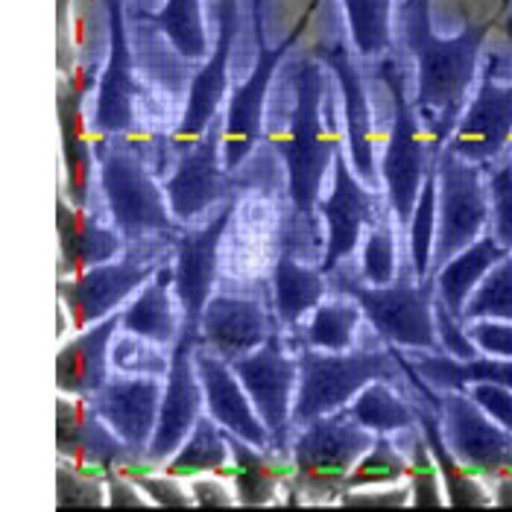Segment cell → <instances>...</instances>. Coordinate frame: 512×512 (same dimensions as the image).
Instances as JSON below:
<instances>
[{
    "label": "cell",
    "instance_id": "obj_1",
    "mask_svg": "<svg viewBox=\"0 0 512 512\" xmlns=\"http://www.w3.org/2000/svg\"><path fill=\"white\" fill-rule=\"evenodd\" d=\"M507 12H510V0H501V9L480 24H472L469 12H463L466 18L463 33H457L454 39H442L436 36L431 24V0H398L395 9L398 41L416 65L413 103L422 112L439 147L448 144L457 120L463 115V106L477 77L483 41L501 18H507Z\"/></svg>",
    "mask_w": 512,
    "mask_h": 512
},
{
    "label": "cell",
    "instance_id": "obj_2",
    "mask_svg": "<svg viewBox=\"0 0 512 512\" xmlns=\"http://www.w3.org/2000/svg\"><path fill=\"white\" fill-rule=\"evenodd\" d=\"M293 109L284 132L273 141L287 173V197L293 208L296 226H314V211L319 202L322 176L334 167V158L343 147L337 126V97L328 88L322 62L308 56L290 68Z\"/></svg>",
    "mask_w": 512,
    "mask_h": 512
},
{
    "label": "cell",
    "instance_id": "obj_3",
    "mask_svg": "<svg viewBox=\"0 0 512 512\" xmlns=\"http://www.w3.org/2000/svg\"><path fill=\"white\" fill-rule=\"evenodd\" d=\"M299 387L293 398V428H305L319 416L337 413L355 401L363 387L372 381H390L410 398V387L401 363L395 360L393 346H369V340L349 352H322L305 346L299 352Z\"/></svg>",
    "mask_w": 512,
    "mask_h": 512
},
{
    "label": "cell",
    "instance_id": "obj_4",
    "mask_svg": "<svg viewBox=\"0 0 512 512\" xmlns=\"http://www.w3.org/2000/svg\"><path fill=\"white\" fill-rule=\"evenodd\" d=\"M375 77L384 82V88L390 94V112H393L381 176L387 185V199H390L395 223L401 232H407L419 194H422V185H425V176L436 164V156L442 153V147L434 141L413 97H407V74L395 53L381 56Z\"/></svg>",
    "mask_w": 512,
    "mask_h": 512
},
{
    "label": "cell",
    "instance_id": "obj_5",
    "mask_svg": "<svg viewBox=\"0 0 512 512\" xmlns=\"http://www.w3.org/2000/svg\"><path fill=\"white\" fill-rule=\"evenodd\" d=\"M334 293L352 296L363 308V316L375 328L381 343H390L407 352H442L436 334V276L419 281L413 267L407 264L401 278L393 284H366L360 273L352 276L343 264L328 273Z\"/></svg>",
    "mask_w": 512,
    "mask_h": 512
},
{
    "label": "cell",
    "instance_id": "obj_6",
    "mask_svg": "<svg viewBox=\"0 0 512 512\" xmlns=\"http://www.w3.org/2000/svg\"><path fill=\"white\" fill-rule=\"evenodd\" d=\"M97 170L106 208L126 246H141L161 235H179L167 191L158 185L144 158L126 144H97Z\"/></svg>",
    "mask_w": 512,
    "mask_h": 512
},
{
    "label": "cell",
    "instance_id": "obj_7",
    "mask_svg": "<svg viewBox=\"0 0 512 512\" xmlns=\"http://www.w3.org/2000/svg\"><path fill=\"white\" fill-rule=\"evenodd\" d=\"M375 436L378 434L357 422L349 407L299 428V436L290 445L293 483L299 495H308L311 507H328V501L340 504L349 474L357 460L375 445Z\"/></svg>",
    "mask_w": 512,
    "mask_h": 512
},
{
    "label": "cell",
    "instance_id": "obj_8",
    "mask_svg": "<svg viewBox=\"0 0 512 512\" xmlns=\"http://www.w3.org/2000/svg\"><path fill=\"white\" fill-rule=\"evenodd\" d=\"M319 0H311L308 9L302 12L299 24L278 41L276 47L267 44V0H252V33H255V65L252 74L243 85H237L235 94L229 97L226 109V126H223V167L229 173H237L243 161L252 156V150L264 138V97L270 91V82L276 79L284 56L296 47V41L305 36L311 18H314Z\"/></svg>",
    "mask_w": 512,
    "mask_h": 512
},
{
    "label": "cell",
    "instance_id": "obj_9",
    "mask_svg": "<svg viewBox=\"0 0 512 512\" xmlns=\"http://www.w3.org/2000/svg\"><path fill=\"white\" fill-rule=\"evenodd\" d=\"M486 164L451 153L442 147L436 158L439 202H436V240L431 258V276H436L454 255L472 246L492 223L489 182H483Z\"/></svg>",
    "mask_w": 512,
    "mask_h": 512
},
{
    "label": "cell",
    "instance_id": "obj_10",
    "mask_svg": "<svg viewBox=\"0 0 512 512\" xmlns=\"http://www.w3.org/2000/svg\"><path fill=\"white\" fill-rule=\"evenodd\" d=\"M223 126H226V112L211 120L205 135L199 138L194 147L182 150L176 170L164 182L170 211L179 223H191L197 214L208 211L217 202L240 199L252 182L237 179L223 167Z\"/></svg>",
    "mask_w": 512,
    "mask_h": 512
},
{
    "label": "cell",
    "instance_id": "obj_11",
    "mask_svg": "<svg viewBox=\"0 0 512 512\" xmlns=\"http://www.w3.org/2000/svg\"><path fill=\"white\" fill-rule=\"evenodd\" d=\"M281 328L284 325L278 322L270 340L252 355L232 360V369L273 436V451H290L293 398L299 387V357L287 352Z\"/></svg>",
    "mask_w": 512,
    "mask_h": 512
},
{
    "label": "cell",
    "instance_id": "obj_12",
    "mask_svg": "<svg viewBox=\"0 0 512 512\" xmlns=\"http://www.w3.org/2000/svg\"><path fill=\"white\" fill-rule=\"evenodd\" d=\"M161 264L164 261H158L156 255H135V246H129V252L120 261L94 264L79 276H59L56 293L68 308L74 328L82 331L123 311L129 299L156 276Z\"/></svg>",
    "mask_w": 512,
    "mask_h": 512
},
{
    "label": "cell",
    "instance_id": "obj_13",
    "mask_svg": "<svg viewBox=\"0 0 512 512\" xmlns=\"http://www.w3.org/2000/svg\"><path fill=\"white\" fill-rule=\"evenodd\" d=\"M202 343L199 328L182 325L176 346L170 349V369L164 378V398L158 428L144 460L156 472L164 466L194 431L197 419L205 413V390L197 372V349Z\"/></svg>",
    "mask_w": 512,
    "mask_h": 512
},
{
    "label": "cell",
    "instance_id": "obj_14",
    "mask_svg": "<svg viewBox=\"0 0 512 512\" xmlns=\"http://www.w3.org/2000/svg\"><path fill=\"white\" fill-rule=\"evenodd\" d=\"M106 6V65L97 79V100L91 135L97 144H106L118 135H126L135 126V103L147 100V91L135 79V56L129 50L126 36V3L123 0H103Z\"/></svg>",
    "mask_w": 512,
    "mask_h": 512
},
{
    "label": "cell",
    "instance_id": "obj_15",
    "mask_svg": "<svg viewBox=\"0 0 512 512\" xmlns=\"http://www.w3.org/2000/svg\"><path fill=\"white\" fill-rule=\"evenodd\" d=\"M390 208V199L381 191L369 188L352 167V158L346 161V150L340 147V153L334 158V188L331 197L316 202V214L325 217L328 223V243L322 252V273H334L340 264H346L355 255L360 232L366 226H375Z\"/></svg>",
    "mask_w": 512,
    "mask_h": 512
},
{
    "label": "cell",
    "instance_id": "obj_16",
    "mask_svg": "<svg viewBox=\"0 0 512 512\" xmlns=\"http://www.w3.org/2000/svg\"><path fill=\"white\" fill-rule=\"evenodd\" d=\"M504 30L512 44V15L504 21ZM498 68H501V59L489 53L480 71L477 94L472 97L469 109L460 115L445 144L451 153L477 161V164L495 161L507 150L512 138V82L501 85Z\"/></svg>",
    "mask_w": 512,
    "mask_h": 512
},
{
    "label": "cell",
    "instance_id": "obj_17",
    "mask_svg": "<svg viewBox=\"0 0 512 512\" xmlns=\"http://www.w3.org/2000/svg\"><path fill=\"white\" fill-rule=\"evenodd\" d=\"M237 3L240 0H220V6H217V41H214V50L205 59V65L191 77L185 112H182L179 123L173 126V132L167 135V144L176 153L194 147L199 138L205 135V129L211 126V120L220 115V106H223L226 91H229V62H232L237 27H240Z\"/></svg>",
    "mask_w": 512,
    "mask_h": 512
},
{
    "label": "cell",
    "instance_id": "obj_18",
    "mask_svg": "<svg viewBox=\"0 0 512 512\" xmlns=\"http://www.w3.org/2000/svg\"><path fill=\"white\" fill-rule=\"evenodd\" d=\"M240 199H229L220 211L194 232H179L173 249V293L182 311V325L199 328L208 299L214 296L217 281V252L226 237Z\"/></svg>",
    "mask_w": 512,
    "mask_h": 512
},
{
    "label": "cell",
    "instance_id": "obj_19",
    "mask_svg": "<svg viewBox=\"0 0 512 512\" xmlns=\"http://www.w3.org/2000/svg\"><path fill=\"white\" fill-rule=\"evenodd\" d=\"M56 448L65 460H74L88 472L106 474L109 469H141L153 472L147 460L132 451L91 407L88 398L62 395L56 401Z\"/></svg>",
    "mask_w": 512,
    "mask_h": 512
},
{
    "label": "cell",
    "instance_id": "obj_20",
    "mask_svg": "<svg viewBox=\"0 0 512 512\" xmlns=\"http://www.w3.org/2000/svg\"><path fill=\"white\" fill-rule=\"evenodd\" d=\"M442 434L469 472L486 477L512 472V434L469 393L442 395Z\"/></svg>",
    "mask_w": 512,
    "mask_h": 512
},
{
    "label": "cell",
    "instance_id": "obj_21",
    "mask_svg": "<svg viewBox=\"0 0 512 512\" xmlns=\"http://www.w3.org/2000/svg\"><path fill=\"white\" fill-rule=\"evenodd\" d=\"M311 56L319 59L340 85V100L346 109V141H349V158L355 173L375 191H381V170L375 164V135H372V106L366 94V74L357 65L355 47L349 50L346 39L334 44H316Z\"/></svg>",
    "mask_w": 512,
    "mask_h": 512
},
{
    "label": "cell",
    "instance_id": "obj_22",
    "mask_svg": "<svg viewBox=\"0 0 512 512\" xmlns=\"http://www.w3.org/2000/svg\"><path fill=\"white\" fill-rule=\"evenodd\" d=\"M164 378L156 375H112L97 393L91 395V407L100 419L141 457L147 454L161 416Z\"/></svg>",
    "mask_w": 512,
    "mask_h": 512
},
{
    "label": "cell",
    "instance_id": "obj_23",
    "mask_svg": "<svg viewBox=\"0 0 512 512\" xmlns=\"http://www.w3.org/2000/svg\"><path fill=\"white\" fill-rule=\"evenodd\" d=\"M276 325V311L270 314L261 302L229 296V293H214L205 305L199 334L208 352L232 363L237 357L252 355L255 349H261L270 340Z\"/></svg>",
    "mask_w": 512,
    "mask_h": 512
},
{
    "label": "cell",
    "instance_id": "obj_24",
    "mask_svg": "<svg viewBox=\"0 0 512 512\" xmlns=\"http://www.w3.org/2000/svg\"><path fill=\"white\" fill-rule=\"evenodd\" d=\"M197 372L205 390V413L217 419L229 434L252 442L255 448H273V436L258 416L252 398L246 395L229 360L208 352L202 343L197 349Z\"/></svg>",
    "mask_w": 512,
    "mask_h": 512
},
{
    "label": "cell",
    "instance_id": "obj_25",
    "mask_svg": "<svg viewBox=\"0 0 512 512\" xmlns=\"http://www.w3.org/2000/svg\"><path fill=\"white\" fill-rule=\"evenodd\" d=\"M120 331V311L82 328L56 355V390L71 398H91L112 378V340Z\"/></svg>",
    "mask_w": 512,
    "mask_h": 512
},
{
    "label": "cell",
    "instance_id": "obj_26",
    "mask_svg": "<svg viewBox=\"0 0 512 512\" xmlns=\"http://www.w3.org/2000/svg\"><path fill=\"white\" fill-rule=\"evenodd\" d=\"M56 229H59V276H79L94 264H106L126 249V240L118 229L103 226L97 214L77 208L68 194L56 197Z\"/></svg>",
    "mask_w": 512,
    "mask_h": 512
},
{
    "label": "cell",
    "instance_id": "obj_27",
    "mask_svg": "<svg viewBox=\"0 0 512 512\" xmlns=\"http://www.w3.org/2000/svg\"><path fill=\"white\" fill-rule=\"evenodd\" d=\"M97 79H68L59 82V129H62V158H65V194L77 205L88 208V188L94 176L97 161V144H91L88 123L82 115V97L85 88H91Z\"/></svg>",
    "mask_w": 512,
    "mask_h": 512
},
{
    "label": "cell",
    "instance_id": "obj_28",
    "mask_svg": "<svg viewBox=\"0 0 512 512\" xmlns=\"http://www.w3.org/2000/svg\"><path fill=\"white\" fill-rule=\"evenodd\" d=\"M232 445V463L220 472V477H232L235 495L240 507H267L273 504L281 486L293 477V457L290 451L273 448H255L252 442L229 434Z\"/></svg>",
    "mask_w": 512,
    "mask_h": 512
},
{
    "label": "cell",
    "instance_id": "obj_29",
    "mask_svg": "<svg viewBox=\"0 0 512 512\" xmlns=\"http://www.w3.org/2000/svg\"><path fill=\"white\" fill-rule=\"evenodd\" d=\"M173 296V261H164L156 276L120 311V328L147 337L164 349H173L182 331V311H176Z\"/></svg>",
    "mask_w": 512,
    "mask_h": 512
},
{
    "label": "cell",
    "instance_id": "obj_30",
    "mask_svg": "<svg viewBox=\"0 0 512 512\" xmlns=\"http://www.w3.org/2000/svg\"><path fill=\"white\" fill-rule=\"evenodd\" d=\"M413 404H416V419H419V428L431 445V454H434L439 474H442V483H445V495H448V507L454 510H469V507H489L495 504V498L486 492V486L469 472L457 457L454 451L448 448L445 434H442V413L436 410L434 404L425 398L422 393L413 395Z\"/></svg>",
    "mask_w": 512,
    "mask_h": 512
},
{
    "label": "cell",
    "instance_id": "obj_31",
    "mask_svg": "<svg viewBox=\"0 0 512 512\" xmlns=\"http://www.w3.org/2000/svg\"><path fill=\"white\" fill-rule=\"evenodd\" d=\"M413 366L439 393H469L472 384H504L512 390V357L477 355L457 360L445 352H410Z\"/></svg>",
    "mask_w": 512,
    "mask_h": 512
},
{
    "label": "cell",
    "instance_id": "obj_32",
    "mask_svg": "<svg viewBox=\"0 0 512 512\" xmlns=\"http://www.w3.org/2000/svg\"><path fill=\"white\" fill-rule=\"evenodd\" d=\"M331 281L319 264H302L287 249L273 267V311L284 328H299V322L322 302Z\"/></svg>",
    "mask_w": 512,
    "mask_h": 512
},
{
    "label": "cell",
    "instance_id": "obj_33",
    "mask_svg": "<svg viewBox=\"0 0 512 512\" xmlns=\"http://www.w3.org/2000/svg\"><path fill=\"white\" fill-rule=\"evenodd\" d=\"M510 249L498 243V237L480 235L472 246H466L460 255H454L439 273H436V296L448 305V311L463 319V311L472 299V293L477 290V284L486 278V273L507 258Z\"/></svg>",
    "mask_w": 512,
    "mask_h": 512
},
{
    "label": "cell",
    "instance_id": "obj_34",
    "mask_svg": "<svg viewBox=\"0 0 512 512\" xmlns=\"http://www.w3.org/2000/svg\"><path fill=\"white\" fill-rule=\"evenodd\" d=\"M129 18L150 24L156 33L170 41L173 53L179 59L199 62L208 59V36H205V21H202V6L199 0H164V6L158 12L147 9H132Z\"/></svg>",
    "mask_w": 512,
    "mask_h": 512
},
{
    "label": "cell",
    "instance_id": "obj_35",
    "mask_svg": "<svg viewBox=\"0 0 512 512\" xmlns=\"http://www.w3.org/2000/svg\"><path fill=\"white\" fill-rule=\"evenodd\" d=\"M229 460H232V445L226 439V428L208 413H202L194 431L182 442V448L161 466V472L173 474L179 480L197 477L202 472L220 474L229 466Z\"/></svg>",
    "mask_w": 512,
    "mask_h": 512
},
{
    "label": "cell",
    "instance_id": "obj_36",
    "mask_svg": "<svg viewBox=\"0 0 512 512\" xmlns=\"http://www.w3.org/2000/svg\"><path fill=\"white\" fill-rule=\"evenodd\" d=\"M349 413L372 434H404L416 428V404L407 393H401L390 381H372L349 404Z\"/></svg>",
    "mask_w": 512,
    "mask_h": 512
},
{
    "label": "cell",
    "instance_id": "obj_37",
    "mask_svg": "<svg viewBox=\"0 0 512 512\" xmlns=\"http://www.w3.org/2000/svg\"><path fill=\"white\" fill-rule=\"evenodd\" d=\"M340 6L360 59H381L393 50V0H340Z\"/></svg>",
    "mask_w": 512,
    "mask_h": 512
},
{
    "label": "cell",
    "instance_id": "obj_38",
    "mask_svg": "<svg viewBox=\"0 0 512 512\" xmlns=\"http://www.w3.org/2000/svg\"><path fill=\"white\" fill-rule=\"evenodd\" d=\"M360 316H363V308L355 299L346 293H337L331 302L316 305L302 340H305V346L322 349V352H349V349H355Z\"/></svg>",
    "mask_w": 512,
    "mask_h": 512
},
{
    "label": "cell",
    "instance_id": "obj_39",
    "mask_svg": "<svg viewBox=\"0 0 512 512\" xmlns=\"http://www.w3.org/2000/svg\"><path fill=\"white\" fill-rule=\"evenodd\" d=\"M439 158V156H436ZM436 202H439V176L436 164L428 170L422 194L416 202V211L407 226V252H410V267L419 281L431 276V258H434L436 240Z\"/></svg>",
    "mask_w": 512,
    "mask_h": 512
},
{
    "label": "cell",
    "instance_id": "obj_40",
    "mask_svg": "<svg viewBox=\"0 0 512 512\" xmlns=\"http://www.w3.org/2000/svg\"><path fill=\"white\" fill-rule=\"evenodd\" d=\"M407 477V454L395 445L390 434L375 436V445L357 460L349 474V489H372V486H393Z\"/></svg>",
    "mask_w": 512,
    "mask_h": 512
},
{
    "label": "cell",
    "instance_id": "obj_41",
    "mask_svg": "<svg viewBox=\"0 0 512 512\" xmlns=\"http://www.w3.org/2000/svg\"><path fill=\"white\" fill-rule=\"evenodd\" d=\"M410 436V448L407 451V477H410V489H413V507L416 510H439L448 504V498H442L439 489V466H436L431 445L422 434V428H407Z\"/></svg>",
    "mask_w": 512,
    "mask_h": 512
},
{
    "label": "cell",
    "instance_id": "obj_42",
    "mask_svg": "<svg viewBox=\"0 0 512 512\" xmlns=\"http://www.w3.org/2000/svg\"><path fill=\"white\" fill-rule=\"evenodd\" d=\"M109 507L106 474L88 472L74 460L56 469V510H100Z\"/></svg>",
    "mask_w": 512,
    "mask_h": 512
},
{
    "label": "cell",
    "instance_id": "obj_43",
    "mask_svg": "<svg viewBox=\"0 0 512 512\" xmlns=\"http://www.w3.org/2000/svg\"><path fill=\"white\" fill-rule=\"evenodd\" d=\"M474 319H507V322H512V252L507 258H501L486 273V278L477 284V290L463 311L466 325Z\"/></svg>",
    "mask_w": 512,
    "mask_h": 512
},
{
    "label": "cell",
    "instance_id": "obj_44",
    "mask_svg": "<svg viewBox=\"0 0 512 512\" xmlns=\"http://www.w3.org/2000/svg\"><path fill=\"white\" fill-rule=\"evenodd\" d=\"M167 369H170V352H164V346L120 328L118 337L112 340V372L167 378Z\"/></svg>",
    "mask_w": 512,
    "mask_h": 512
},
{
    "label": "cell",
    "instance_id": "obj_45",
    "mask_svg": "<svg viewBox=\"0 0 512 512\" xmlns=\"http://www.w3.org/2000/svg\"><path fill=\"white\" fill-rule=\"evenodd\" d=\"M395 229L390 223V211L369 226V237L363 243V258H360V278L366 284H393L398 276V243Z\"/></svg>",
    "mask_w": 512,
    "mask_h": 512
},
{
    "label": "cell",
    "instance_id": "obj_46",
    "mask_svg": "<svg viewBox=\"0 0 512 512\" xmlns=\"http://www.w3.org/2000/svg\"><path fill=\"white\" fill-rule=\"evenodd\" d=\"M126 474L144 495H150V501L156 507H164V510H188V507H197L194 495H188L179 483V477L173 474H150L141 472V469H120Z\"/></svg>",
    "mask_w": 512,
    "mask_h": 512
},
{
    "label": "cell",
    "instance_id": "obj_47",
    "mask_svg": "<svg viewBox=\"0 0 512 512\" xmlns=\"http://www.w3.org/2000/svg\"><path fill=\"white\" fill-rule=\"evenodd\" d=\"M489 197H492V235L512 252V161L489 173Z\"/></svg>",
    "mask_w": 512,
    "mask_h": 512
},
{
    "label": "cell",
    "instance_id": "obj_48",
    "mask_svg": "<svg viewBox=\"0 0 512 512\" xmlns=\"http://www.w3.org/2000/svg\"><path fill=\"white\" fill-rule=\"evenodd\" d=\"M434 316H436V334H439V346L442 352L457 360H472V357L483 355L477 346H474L472 334H469V325L448 311V305L436 296L434 299Z\"/></svg>",
    "mask_w": 512,
    "mask_h": 512
},
{
    "label": "cell",
    "instance_id": "obj_49",
    "mask_svg": "<svg viewBox=\"0 0 512 512\" xmlns=\"http://www.w3.org/2000/svg\"><path fill=\"white\" fill-rule=\"evenodd\" d=\"M340 507L349 510H401V507H413V489L407 486H390V489H349L340 495Z\"/></svg>",
    "mask_w": 512,
    "mask_h": 512
},
{
    "label": "cell",
    "instance_id": "obj_50",
    "mask_svg": "<svg viewBox=\"0 0 512 512\" xmlns=\"http://www.w3.org/2000/svg\"><path fill=\"white\" fill-rule=\"evenodd\" d=\"M469 334L483 355L512 357V322L507 319H474Z\"/></svg>",
    "mask_w": 512,
    "mask_h": 512
},
{
    "label": "cell",
    "instance_id": "obj_51",
    "mask_svg": "<svg viewBox=\"0 0 512 512\" xmlns=\"http://www.w3.org/2000/svg\"><path fill=\"white\" fill-rule=\"evenodd\" d=\"M469 395L474 401L512 434V390L504 384H472Z\"/></svg>",
    "mask_w": 512,
    "mask_h": 512
},
{
    "label": "cell",
    "instance_id": "obj_52",
    "mask_svg": "<svg viewBox=\"0 0 512 512\" xmlns=\"http://www.w3.org/2000/svg\"><path fill=\"white\" fill-rule=\"evenodd\" d=\"M191 495L202 510H229L237 504V495L223 483V477H191Z\"/></svg>",
    "mask_w": 512,
    "mask_h": 512
},
{
    "label": "cell",
    "instance_id": "obj_53",
    "mask_svg": "<svg viewBox=\"0 0 512 512\" xmlns=\"http://www.w3.org/2000/svg\"><path fill=\"white\" fill-rule=\"evenodd\" d=\"M106 489H109V507L112 510H147V507H156L153 501L141 498V489L120 469L106 472Z\"/></svg>",
    "mask_w": 512,
    "mask_h": 512
},
{
    "label": "cell",
    "instance_id": "obj_54",
    "mask_svg": "<svg viewBox=\"0 0 512 512\" xmlns=\"http://www.w3.org/2000/svg\"><path fill=\"white\" fill-rule=\"evenodd\" d=\"M495 504H498V507H512V472L498 477V486H495Z\"/></svg>",
    "mask_w": 512,
    "mask_h": 512
},
{
    "label": "cell",
    "instance_id": "obj_55",
    "mask_svg": "<svg viewBox=\"0 0 512 512\" xmlns=\"http://www.w3.org/2000/svg\"><path fill=\"white\" fill-rule=\"evenodd\" d=\"M510 161H512V158H510Z\"/></svg>",
    "mask_w": 512,
    "mask_h": 512
}]
</instances>
